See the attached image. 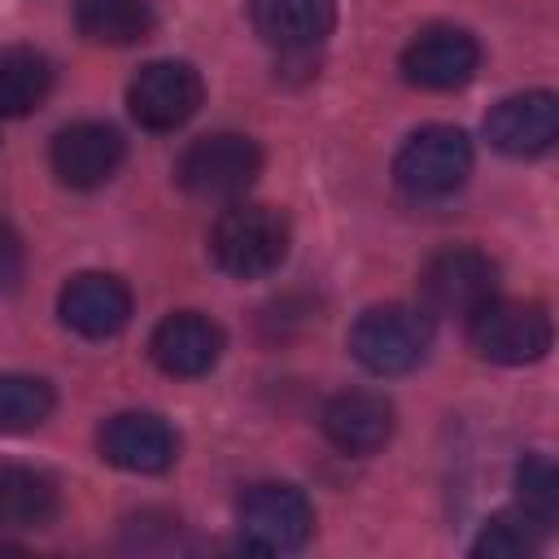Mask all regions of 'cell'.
I'll return each mask as SVG.
<instances>
[{"label":"cell","instance_id":"obj_21","mask_svg":"<svg viewBox=\"0 0 559 559\" xmlns=\"http://www.w3.org/2000/svg\"><path fill=\"white\" fill-rule=\"evenodd\" d=\"M515 507L546 533L559 520V472L550 454H524L515 467Z\"/></svg>","mask_w":559,"mask_h":559},{"label":"cell","instance_id":"obj_15","mask_svg":"<svg viewBox=\"0 0 559 559\" xmlns=\"http://www.w3.org/2000/svg\"><path fill=\"white\" fill-rule=\"evenodd\" d=\"M249 22L275 52L306 57L332 35L336 0H249Z\"/></svg>","mask_w":559,"mask_h":559},{"label":"cell","instance_id":"obj_14","mask_svg":"<svg viewBox=\"0 0 559 559\" xmlns=\"http://www.w3.org/2000/svg\"><path fill=\"white\" fill-rule=\"evenodd\" d=\"M127 140L109 122H70L52 135V170L66 188H100L118 175Z\"/></svg>","mask_w":559,"mask_h":559},{"label":"cell","instance_id":"obj_23","mask_svg":"<svg viewBox=\"0 0 559 559\" xmlns=\"http://www.w3.org/2000/svg\"><path fill=\"white\" fill-rule=\"evenodd\" d=\"M22 271H26L22 236L13 231V223H9V218H0V297H9V293L22 284Z\"/></svg>","mask_w":559,"mask_h":559},{"label":"cell","instance_id":"obj_16","mask_svg":"<svg viewBox=\"0 0 559 559\" xmlns=\"http://www.w3.org/2000/svg\"><path fill=\"white\" fill-rule=\"evenodd\" d=\"M323 437L345 450V454H376L389 445L393 437V402L384 393H371V389H345V393H332L323 415Z\"/></svg>","mask_w":559,"mask_h":559},{"label":"cell","instance_id":"obj_22","mask_svg":"<svg viewBox=\"0 0 559 559\" xmlns=\"http://www.w3.org/2000/svg\"><path fill=\"white\" fill-rule=\"evenodd\" d=\"M542 546V528L515 507V511H498L485 520V528L472 542V555H489V559H524Z\"/></svg>","mask_w":559,"mask_h":559},{"label":"cell","instance_id":"obj_7","mask_svg":"<svg viewBox=\"0 0 559 559\" xmlns=\"http://www.w3.org/2000/svg\"><path fill=\"white\" fill-rule=\"evenodd\" d=\"M498 293V266L480 249H441L419 275V301L428 314L472 319Z\"/></svg>","mask_w":559,"mask_h":559},{"label":"cell","instance_id":"obj_9","mask_svg":"<svg viewBox=\"0 0 559 559\" xmlns=\"http://www.w3.org/2000/svg\"><path fill=\"white\" fill-rule=\"evenodd\" d=\"M480 70V44L463 26H428L402 52V74L424 92H459Z\"/></svg>","mask_w":559,"mask_h":559},{"label":"cell","instance_id":"obj_11","mask_svg":"<svg viewBox=\"0 0 559 559\" xmlns=\"http://www.w3.org/2000/svg\"><path fill=\"white\" fill-rule=\"evenodd\" d=\"M57 314L70 332L87 341L118 336L131 323V288L109 271H79L57 297Z\"/></svg>","mask_w":559,"mask_h":559},{"label":"cell","instance_id":"obj_12","mask_svg":"<svg viewBox=\"0 0 559 559\" xmlns=\"http://www.w3.org/2000/svg\"><path fill=\"white\" fill-rule=\"evenodd\" d=\"M485 140L507 157H537L559 140L555 92H515L485 114Z\"/></svg>","mask_w":559,"mask_h":559},{"label":"cell","instance_id":"obj_2","mask_svg":"<svg viewBox=\"0 0 559 559\" xmlns=\"http://www.w3.org/2000/svg\"><path fill=\"white\" fill-rule=\"evenodd\" d=\"M472 175V140L450 122H428L411 131L393 157V179L415 201L454 197Z\"/></svg>","mask_w":559,"mask_h":559},{"label":"cell","instance_id":"obj_17","mask_svg":"<svg viewBox=\"0 0 559 559\" xmlns=\"http://www.w3.org/2000/svg\"><path fill=\"white\" fill-rule=\"evenodd\" d=\"M61 511L57 480L26 467L0 463V524L4 528H48Z\"/></svg>","mask_w":559,"mask_h":559},{"label":"cell","instance_id":"obj_19","mask_svg":"<svg viewBox=\"0 0 559 559\" xmlns=\"http://www.w3.org/2000/svg\"><path fill=\"white\" fill-rule=\"evenodd\" d=\"M74 26L92 44L127 48L153 31L148 0H74Z\"/></svg>","mask_w":559,"mask_h":559},{"label":"cell","instance_id":"obj_13","mask_svg":"<svg viewBox=\"0 0 559 559\" xmlns=\"http://www.w3.org/2000/svg\"><path fill=\"white\" fill-rule=\"evenodd\" d=\"M148 354L175 380L210 376L223 358V328L201 310H175L153 328Z\"/></svg>","mask_w":559,"mask_h":559},{"label":"cell","instance_id":"obj_5","mask_svg":"<svg viewBox=\"0 0 559 559\" xmlns=\"http://www.w3.org/2000/svg\"><path fill=\"white\" fill-rule=\"evenodd\" d=\"M236 528L240 546L258 555H284L301 550L314 533V507L297 485L284 480H262L249 485L236 502Z\"/></svg>","mask_w":559,"mask_h":559},{"label":"cell","instance_id":"obj_8","mask_svg":"<svg viewBox=\"0 0 559 559\" xmlns=\"http://www.w3.org/2000/svg\"><path fill=\"white\" fill-rule=\"evenodd\" d=\"M205 100V83L188 61H148L127 83V109L144 131L183 127Z\"/></svg>","mask_w":559,"mask_h":559},{"label":"cell","instance_id":"obj_6","mask_svg":"<svg viewBox=\"0 0 559 559\" xmlns=\"http://www.w3.org/2000/svg\"><path fill=\"white\" fill-rule=\"evenodd\" d=\"M467 336H472V349L485 358V362H498V367H524V362H537L546 358L550 341H555V328H550V314L546 306L537 301H485L472 319H467Z\"/></svg>","mask_w":559,"mask_h":559},{"label":"cell","instance_id":"obj_10","mask_svg":"<svg viewBox=\"0 0 559 559\" xmlns=\"http://www.w3.org/2000/svg\"><path fill=\"white\" fill-rule=\"evenodd\" d=\"M96 445H100V459L109 467L140 472V476H157L179 459L175 428L153 411H122V415L105 419Z\"/></svg>","mask_w":559,"mask_h":559},{"label":"cell","instance_id":"obj_18","mask_svg":"<svg viewBox=\"0 0 559 559\" xmlns=\"http://www.w3.org/2000/svg\"><path fill=\"white\" fill-rule=\"evenodd\" d=\"M52 92V61L31 44L0 48V118H26Z\"/></svg>","mask_w":559,"mask_h":559},{"label":"cell","instance_id":"obj_4","mask_svg":"<svg viewBox=\"0 0 559 559\" xmlns=\"http://www.w3.org/2000/svg\"><path fill=\"white\" fill-rule=\"evenodd\" d=\"M262 170V148L240 131H214L183 148L175 179L197 201H236L253 188Z\"/></svg>","mask_w":559,"mask_h":559},{"label":"cell","instance_id":"obj_3","mask_svg":"<svg viewBox=\"0 0 559 559\" xmlns=\"http://www.w3.org/2000/svg\"><path fill=\"white\" fill-rule=\"evenodd\" d=\"M432 345L428 314L402 301L371 306L354 319L349 328V354L371 371V376H406L424 362Z\"/></svg>","mask_w":559,"mask_h":559},{"label":"cell","instance_id":"obj_20","mask_svg":"<svg viewBox=\"0 0 559 559\" xmlns=\"http://www.w3.org/2000/svg\"><path fill=\"white\" fill-rule=\"evenodd\" d=\"M52 384L39 376L4 371L0 376V432H31L52 415Z\"/></svg>","mask_w":559,"mask_h":559},{"label":"cell","instance_id":"obj_1","mask_svg":"<svg viewBox=\"0 0 559 559\" xmlns=\"http://www.w3.org/2000/svg\"><path fill=\"white\" fill-rule=\"evenodd\" d=\"M210 258L231 280H262L288 258V218L262 201H236L210 231Z\"/></svg>","mask_w":559,"mask_h":559}]
</instances>
